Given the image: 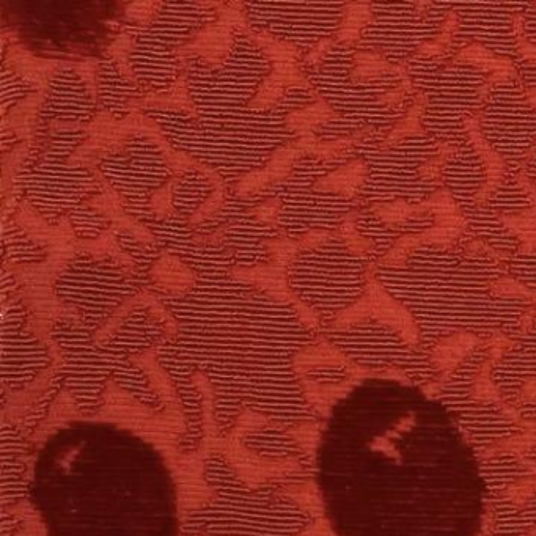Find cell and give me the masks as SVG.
Here are the masks:
<instances>
[{
	"mask_svg": "<svg viewBox=\"0 0 536 536\" xmlns=\"http://www.w3.org/2000/svg\"><path fill=\"white\" fill-rule=\"evenodd\" d=\"M527 100H529L533 106H536V89H532L527 92Z\"/></svg>",
	"mask_w": 536,
	"mask_h": 536,
	"instance_id": "9",
	"label": "cell"
},
{
	"mask_svg": "<svg viewBox=\"0 0 536 536\" xmlns=\"http://www.w3.org/2000/svg\"><path fill=\"white\" fill-rule=\"evenodd\" d=\"M510 346V340H507V338H502V340H499V338H494V340L491 342V346H489V351H491L492 357L497 359V357L502 356V354L505 353Z\"/></svg>",
	"mask_w": 536,
	"mask_h": 536,
	"instance_id": "5",
	"label": "cell"
},
{
	"mask_svg": "<svg viewBox=\"0 0 536 536\" xmlns=\"http://www.w3.org/2000/svg\"><path fill=\"white\" fill-rule=\"evenodd\" d=\"M477 343L478 340L474 335L459 334L447 338L434 349L433 360L442 371L453 370L459 364V360L463 359Z\"/></svg>",
	"mask_w": 536,
	"mask_h": 536,
	"instance_id": "2",
	"label": "cell"
},
{
	"mask_svg": "<svg viewBox=\"0 0 536 536\" xmlns=\"http://www.w3.org/2000/svg\"><path fill=\"white\" fill-rule=\"evenodd\" d=\"M535 480H524L521 483L508 488V499L514 500V502H522V500L529 499L532 496L533 489H535Z\"/></svg>",
	"mask_w": 536,
	"mask_h": 536,
	"instance_id": "4",
	"label": "cell"
},
{
	"mask_svg": "<svg viewBox=\"0 0 536 536\" xmlns=\"http://www.w3.org/2000/svg\"><path fill=\"white\" fill-rule=\"evenodd\" d=\"M356 397L367 536H480L485 481L450 412L393 379L370 382Z\"/></svg>",
	"mask_w": 536,
	"mask_h": 536,
	"instance_id": "1",
	"label": "cell"
},
{
	"mask_svg": "<svg viewBox=\"0 0 536 536\" xmlns=\"http://www.w3.org/2000/svg\"><path fill=\"white\" fill-rule=\"evenodd\" d=\"M422 238H414V236H406V238L398 241L395 249L390 252L386 257L387 263H392V265H401L404 261L408 260L411 250H414L415 247H419L422 244Z\"/></svg>",
	"mask_w": 536,
	"mask_h": 536,
	"instance_id": "3",
	"label": "cell"
},
{
	"mask_svg": "<svg viewBox=\"0 0 536 536\" xmlns=\"http://www.w3.org/2000/svg\"><path fill=\"white\" fill-rule=\"evenodd\" d=\"M401 98H403V90L395 89L384 96V103L389 104V106H395V104L400 103Z\"/></svg>",
	"mask_w": 536,
	"mask_h": 536,
	"instance_id": "6",
	"label": "cell"
},
{
	"mask_svg": "<svg viewBox=\"0 0 536 536\" xmlns=\"http://www.w3.org/2000/svg\"><path fill=\"white\" fill-rule=\"evenodd\" d=\"M527 386L530 387V392L524 393L525 397L536 398V382H529Z\"/></svg>",
	"mask_w": 536,
	"mask_h": 536,
	"instance_id": "8",
	"label": "cell"
},
{
	"mask_svg": "<svg viewBox=\"0 0 536 536\" xmlns=\"http://www.w3.org/2000/svg\"><path fill=\"white\" fill-rule=\"evenodd\" d=\"M522 54H524L525 59L536 60V48L530 43H524L521 45Z\"/></svg>",
	"mask_w": 536,
	"mask_h": 536,
	"instance_id": "7",
	"label": "cell"
}]
</instances>
